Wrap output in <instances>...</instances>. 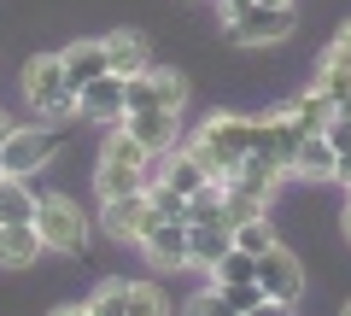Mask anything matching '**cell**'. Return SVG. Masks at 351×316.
Wrapping results in <instances>:
<instances>
[{
	"label": "cell",
	"instance_id": "1",
	"mask_svg": "<svg viewBox=\"0 0 351 316\" xmlns=\"http://www.w3.org/2000/svg\"><path fill=\"white\" fill-rule=\"evenodd\" d=\"M252 147H269V117H240V112H211L199 129H193L188 152L205 165V176L217 182H234L240 158Z\"/></svg>",
	"mask_w": 351,
	"mask_h": 316
},
{
	"label": "cell",
	"instance_id": "2",
	"mask_svg": "<svg viewBox=\"0 0 351 316\" xmlns=\"http://www.w3.org/2000/svg\"><path fill=\"white\" fill-rule=\"evenodd\" d=\"M152 158L147 147H141L135 135H129L123 123L106 135V147H100V170H94V188H100V199H117V193H135V188H147L152 182Z\"/></svg>",
	"mask_w": 351,
	"mask_h": 316
},
{
	"label": "cell",
	"instance_id": "3",
	"mask_svg": "<svg viewBox=\"0 0 351 316\" xmlns=\"http://www.w3.org/2000/svg\"><path fill=\"white\" fill-rule=\"evenodd\" d=\"M18 88H24L29 112H36L41 123H64V117H76V88H71V76H64V59H59V53L29 59Z\"/></svg>",
	"mask_w": 351,
	"mask_h": 316
},
{
	"label": "cell",
	"instance_id": "4",
	"mask_svg": "<svg viewBox=\"0 0 351 316\" xmlns=\"http://www.w3.org/2000/svg\"><path fill=\"white\" fill-rule=\"evenodd\" d=\"M36 234H41L47 252L76 258L88 246V211L71 199V193H41V199H36Z\"/></svg>",
	"mask_w": 351,
	"mask_h": 316
},
{
	"label": "cell",
	"instance_id": "5",
	"mask_svg": "<svg viewBox=\"0 0 351 316\" xmlns=\"http://www.w3.org/2000/svg\"><path fill=\"white\" fill-rule=\"evenodd\" d=\"M152 106L182 112V106H188V76L164 71V64H147V71L123 76V112H152Z\"/></svg>",
	"mask_w": 351,
	"mask_h": 316
},
{
	"label": "cell",
	"instance_id": "6",
	"mask_svg": "<svg viewBox=\"0 0 351 316\" xmlns=\"http://www.w3.org/2000/svg\"><path fill=\"white\" fill-rule=\"evenodd\" d=\"M258 287L269 293V311H293V304L304 299V269L281 241L258 252Z\"/></svg>",
	"mask_w": 351,
	"mask_h": 316
},
{
	"label": "cell",
	"instance_id": "7",
	"mask_svg": "<svg viewBox=\"0 0 351 316\" xmlns=\"http://www.w3.org/2000/svg\"><path fill=\"white\" fill-rule=\"evenodd\" d=\"M152 223H158V211H152L147 188H135V193H117V199H100V228L112 234L117 246H141Z\"/></svg>",
	"mask_w": 351,
	"mask_h": 316
},
{
	"label": "cell",
	"instance_id": "8",
	"mask_svg": "<svg viewBox=\"0 0 351 316\" xmlns=\"http://www.w3.org/2000/svg\"><path fill=\"white\" fill-rule=\"evenodd\" d=\"M293 29H299V12L293 6H258L252 0L240 18H228V41H240V47H276Z\"/></svg>",
	"mask_w": 351,
	"mask_h": 316
},
{
	"label": "cell",
	"instance_id": "9",
	"mask_svg": "<svg viewBox=\"0 0 351 316\" xmlns=\"http://www.w3.org/2000/svg\"><path fill=\"white\" fill-rule=\"evenodd\" d=\"M0 158H6V176H41V170L59 158V129H24V123H12Z\"/></svg>",
	"mask_w": 351,
	"mask_h": 316
},
{
	"label": "cell",
	"instance_id": "10",
	"mask_svg": "<svg viewBox=\"0 0 351 316\" xmlns=\"http://www.w3.org/2000/svg\"><path fill=\"white\" fill-rule=\"evenodd\" d=\"M164 287H152V281H106V287H94V299H88V311H123V316H158L164 311Z\"/></svg>",
	"mask_w": 351,
	"mask_h": 316
},
{
	"label": "cell",
	"instance_id": "11",
	"mask_svg": "<svg viewBox=\"0 0 351 316\" xmlns=\"http://www.w3.org/2000/svg\"><path fill=\"white\" fill-rule=\"evenodd\" d=\"M117 123H123L129 135H135L141 147L152 152V158H164L170 147H182V112H164V106H152V112H123Z\"/></svg>",
	"mask_w": 351,
	"mask_h": 316
},
{
	"label": "cell",
	"instance_id": "12",
	"mask_svg": "<svg viewBox=\"0 0 351 316\" xmlns=\"http://www.w3.org/2000/svg\"><path fill=\"white\" fill-rule=\"evenodd\" d=\"M76 117H88V123H117L123 117V76H94V82H82L76 88Z\"/></svg>",
	"mask_w": 351,
	"mask_h": 316
},
{
	"label": "cell",
	"instance_id": "13",
	"mask_svg": "<svg viewBox=\"0 0 351 316\" xmlns=\"http://www.w3.org/2000/svg\"><path fill=\"white\" fill-rule=\"evenodd\" d=\"M141 252L152 269H188V223H152Z\"/></svg>",
	"mask_w": 351,
	"mask_h": 316
},
{
	"label": "cell",
	"instance_id": "14",
	"mask_svg": "<svg viewBox=\"0 0 351 316\" xmlns=\"http://www.w3.org/2000/svg\"><path fill=\"white\" fill-rule=\"evenodd\" d=\"M47 252L36 234V217H18V223H0V269H29Z\"/></svg>",
	"mask_w": 351,
	"mask_h": 316
},
{
	"label": "cell",
	"instance_id": "15",
	"mask_svg": "<svg viewBox=\"0 0 351 316\" xmlns=\"http://www.w3.org/2000/svg\"><path fill=\"white\" fill-rule=\"evenodd\" d=\"M234 246V228L228 223H188V269H199V276H211L217 258Z\"/></svg>",
	"mask_w": 351,
	"mask_h": 316
},
{
	"label": "cell",
	"instance_id": "16",
	"mask_svg": "<svg viewBox=\"0 0 351 316\" xmlns=\"http://www.w3.org/2000/svg\"><path fill=\"white\" fill-rule=\"evenodd\" d=\"M234 182H240V188H252V193H263V199H269V193H276L281 182H287V165H281V158H276L269 147H252L246 158H240Z\"/></svg>",
	"mask_w": 351,
	"mask_h": 316
},
{
	"label": "cell",
	"instance_id": "17",
	"mask_svg": "<svg viewBox=\"0 0 351 316\" xmlns=\"http://www.w3.org/2000/svg\"><path fill=\"white\" fill-rule=\"evenodd\" d=\"M106 41V64H112V76H135V71H147V41L135 36V29H112V36H100Z\"/></svg>",
	"mask_w": 351,
	"mask_h": 316
},
{
	"label": "cell",
	"instance_id": "18",
	"mask_svg": "<svg viewBox=\"0 0 351 316\" xmlns=\"http://www.w3.org/2000/svg\"><path fill=\"white\" fill-rule=\"evenodd\" d=\"M59 59H64V76H71V88H82V82H94V76L112 71V64H106V41H71Z\"/></svg>",
	"mask_w": 351,
	"mask_h": 316
},
{
	"label": "cell",
	"instance_id": "19",
	"mask_svg": "<svg viewBox=\"0 0 351 316\" xmlns=\"http://www.w3.org/2000/svg\"><path fill=\"white\" fill-rule=\"evenodd\" d=\"M293 176L299 182H334V147H328V135H304L299 158H293Z\"/></svg>",
	"mask_w": 351,
	"mask_h": 316
},
{
	"label": "cell",
	"instance_id": "20",
	"mask_svg": "<svg viewBox=\"0 0 351 316\" xmlns=\"http://www.w3.org/2000/svg\"><path fill=\"white\" fill-rule=\"evenodd\" d=\"M299 147H304V123H299L293 112H269V152L287 165V176H293V158H299Z\"/></svg>",
	"mask_w": 351,
	"mask_h": 316
},
{
	"label": "cell",
	"instance_id": "21",
	"mask_svg": "<svg viewBox=\"0 0 351 316\" xmlns=\"http://www.w3.org/2000/svg\"><path fill=\"white\" fill-rule=\"evenodd\" d=\"M287 112H293V117H299V123H304V135H322V129L334 123V112H339V106L328 100V88H316V82H311V88H304L299 100L287 106Z\"/></svg>",
	"mask_w": 351,
	"mask_h": 316
},
{
	"label": "cell",
	"instance_id": "22",
	"mask_svg": "<svg viewBox=\"0 0 351 316\" xmlns=\"http://www.w3.org/2000/svg\"><path fill=\"white\" fill-rule=\"evenodd\" d=\"M36 199L41 193H29V176H0V223L36 217Z\"/></svg>",
	"mask_w": 351,
	"mask_h": 316
},
{
	"label": "cell",
	"instance_id": "23",
	"mask_svg": "<svg viewBox=\"0 0 351 316\" xmlns=\"http://www.w3.org/2000/svg\"><path fill=\"white\" fill-rule=\"evenodd\" d=\"M147 199H152V211H158V223H188V193H176L170 182L152 176L147 182Z\"/></svg>",
	"mask_w": 351,
	"mask_h": 316
},
{
	"label": "cell",
	"instance_id": "24",
	"mask_svg": "<svg viewBox=\"0 0 351 316\" xmlns=\"http://www.w3.org/2000/svg\"><path fill=\"white\" fill-rule=\"evenodd\" d=\"M217 293H223V311H269V293L258 281H217Z\"/></svg>",
	"mask_w": 351,
	"mask_h": 316
},
{
	"label": "cell",
	"instance_id": "25",
	"mask_svg": "<svg viewBox=\"0 0 351 316\" xmlns=\"http://www.w3.org/2000/svg\"><path fill=\"white\" fill-rule=\"evenodd\" d=\"M316 88H328V100H334L339 112L351 117V71H346V64L322 59V64H316Z\"/></svg>",
	"mask_w": 351,
	"mask_h": 316
},
{
	"label": "cell",
	"instance_id": "26",
	"mask_svg": "<svg viewBox=\"0 0 351 316\" xmlns=\"http://www.w3.org/2000/svg\"><path fill=\"white\" fill-rule=\"evenodd\" d=\"M234 246H240V252H263V246H276L269 217H246V223H234Z\"/></svg>",
	"mask_w": 351,
	"mask_h": 316
},
{
	"label": "cell",
	"instance_id": "27",
	"mask_svg": "<svg viewBox=\"0 0 351 316\" xmlns=\"http://www.w3.org/2000/svg\"><path fill=\"white\" fill-rule=\"evenodd\" d=\"M322 59H334V64H346V71H351V18H346V24H339V36H334V47H328Z\"/></svg>",
	"mask_w": 351,
	"mask_h": 316
},
{
	"label": "cell",
	"instance_id": "28",
	"mask_svg": "<svg viewBox=\"0 0 351 316\" xmlns=\"http://www.w3.org/2000/svg\"><path fill=\"white\" fill-rule=\"evenodd\" d=\"M188 311H223V293H217V281H211L205 293H193V299H188Z\"/></svg>",
	"mask_w": 351,
	"mask_h": 316
},
{
	"label": "cell",
	"instance_id": "29",
	"mask_svg": "<svg viewBox=\"0 0 351 316\" xmlns=\"http://www.w3.org/2000/svg\"><path fill=\"white\" fill-rule=\"evenodd\" d=\"M334 182H351V152H334Z\"/></svg>",
	"mask_w": 351,
	"mask_h": 316
},
{
	"label": "cell",
	"instance_id": "30",
	"mask_svg": "<svg viewBox=\"0 0 351 316\" xmlns=\"http://www.w3.org/2000/svg\"><path fill=\"white\" fill-rule=\"evenodd\" d=\"M6 135H12V117H0V147H6Z\"/></svg>",
	"mask_w": 351,
	"mask_h": 316
},
{
	"label": "cell",
	"instance_id": "31",
	"mask_svg": "<svg viewBox=\"0 0 351 316\" xmlns=\"http://www.w3.org/2000/svg\"><path fill=\"white\" fill-rule=\"evenodd\" d=\"M258 6H293V0H258Z\"/></svg>",
	"mask_w": 351,
	"mask_h": 316
},
{
	"label": "cell",
	"instance_id": "32",
	"mask_svg": "<svg viewBox=\"0 0 351 316\" xmlns=\"http://www.w3.org/2000/svg\"><path fill=\"white\" fill-rule=\"evenodd\" d=\"M346 241H351V205H346Z\"/></svg>",
	"mask_w": 351,
	"mask_h": 316
},
{
	"label": "cell",
	"instance_id": "33",
	"mask_svg": "<svg viewBox=\"0 0 351 316\" xmlns=\"http://www.w3.org/2000/svg\"><path fill=\"white\" fill-rule=\"evenodd\" d=\"M0 176H6V158H0Z\"/></svg>",
	"mask_w": 351,
	"mask_h": 316
},
{
	"label": "cell",
	"instance_id": "34",
	"mask_svg": "<svg viewBox=\"0 0 351 316\" xmlns=\"http://www.w3.org/2000/svg\"><path fill=\"white\" fill-rule=\"evenodd\" d=\"M346 316H351V304H346Z\"/></svg>",
	"mask_w": 351,
	"mask_h": 316
},
{
	"label": "cell",
	"instance_id": "35",
	"mask_svg": "<svg viewBox=\"0 0 351 316\" xmlns=\"http://www.w3.org/2000/svg\"><path fill=\"white\" fill-rule=\"evenodd\" d=\"M346 188H351V182H346Z\"/></svg>",
	"mask_w": 351,
	"mask_h": 316
}]
</instances>
